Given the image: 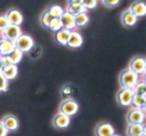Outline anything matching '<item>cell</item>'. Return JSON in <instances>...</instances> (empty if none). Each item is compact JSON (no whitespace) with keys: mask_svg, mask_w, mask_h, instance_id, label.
<instances>
[{"mask_svg":"<svg viewBox=\"0 0 146 136\" xmlns=\"http://www.w3.org/2000/svg\"><path fill=\"white\" fill-rule=\"evenodd\" d=\"M62 28V25H61V21H60L59 18H54L53 21L51 22V25H50L49 29L52 30L53 31L56 32V31H58L59 29Z\"/></svg>","mask_w":146,"mask_h":136,"instance_id":"29","label":"cell"},{"mask_svg":"<svg viewBox=\"0 0 146 136\" xmlns=\"http://www.w3.org/2000/svg\"><path fill=\"white\" fill-rule=\"evenodd\" d=\"M9 24L7 21L6 16L3 15V14H0V34H1L4 31V30L7 28Z\"/></svg>","mask_w":146,"mask_h":136,"instance_id":"31","label":"cell"},{"mask_svg":"<svg viewBox=\"0 0 146 136\" xmlns=\"http://www.w3.org/2000/svg\"><path fill=\"white\" fill-rule=\"evenodd\" d=\"M1 123L4 125L8 132H13L17 130L19 125V120L16 116L13 115H7L1 120Z\"/></svg>","mask_w":146,"mask_h":136,"instance_id":"13","label":"cell"},{"mask_svg":"<svg viewBox=\"0 0 146 136\" xmlns=\"http://www.w3.org/2000/svg\"><path fill=\"white\" fill-rule=\"evenodd\" d=\"M1 39H2V36H1V34H0V42H1Z\"/></svg>","mask_w":146,"mask_h":136,"instance_id":"39","label":"cell"},{"mask_svg":"<svg viewBox=\"0 0 146 136\" xmlns=\"http://www.w3.org/2000/svg\"><path fill=\"white\" fill-rule=\"evenodd\" d=\"M16 48L22 53L29 52L34 46V41L32 37L27 34H21L14 41Z\"/></svg>","mask_w":146,"mask_h":136,"instance_id":"3","label":"cell"},{"mask_svg":"<svg viewBox=\"0 0 146 136\" xmlns=\"http://www.w3.org/2000/svg\"><path fill=\"white\" fill-rule=\"evenodd\" d=\"M112 136H121V135H115V134H114L113 135H112Z\"/></svg>","mask_w":146,"mask_h":136,"instance_id":"40","label":"cell"},{"mask_svg":"<svg viewBox=\"0 0 146 136\" xmlns=\"http://www.w3.org/2000/svg\"><path fill=\"white\" fill-rule=\"evenodd\" d=\"M16 48L14 41L2 37L0 42V54L1 56H7L14 51Z\"/></svg>","mask_w":146,"mask_h":136,"instance_id":"16","label":"cell"},{"mask_svg":"<svg viewBox=\"0 0 146 136\" xmlns=\"http://www.w3.org/2000/svg\"><path fill=\"white\" fill-rule=\"evenodd\" d=\"M7 133H8V130L5 128L1 122H0V136H7Z\"/></svg>","mask_w":146,"mask_h":136,"instance_id":"33","label":"cell"},{"mask_svg":"<svg viewBox=\"0 0 146 136\" xmlns=\"http://www.w3.org/2000/svg\"><path fill=\"white\" fill-rule=\"evenodd\" d=\"M21 34H22V31H21L20 26L9 24L1 33V36L4 38L14 42Z\"/></svg>","mask_w":146,"mask_h":136,"instance_id":"7","label":"cell"},{"mask_svg":"<svg viewBox=\"0 0 146 136\" xmlns=\"http://www.w3.org/2000/svg\"><path fill=\"white\" fill-rule=\"evenodd\" d=\"M1 57V54H0V57Z\"/></svg>","mask_w":146,"mask_h":136,"instance_id":"41","label":"cell"},{"mask_svg":"<svg viewBox=\"0 0 146 136\" xmlns=\"http://www.w3.org/2000/svg\"><path fill=\"white\" fill-rule=\"evenodd\" d=\"M146 101V96L138 95V94H134L132 100V103L131 105L133 107H137V108H142L143 107Z\"/></svg>","mask_w":146,"mask_h":136,"instance_id":"25","label":"cell"},{"mask_svg":"<svg viewBox=\"0 0 146 136\" xmlns=\"http://www.w3.org/2000/svg\"><path fill=\"white\" fill-rule=\"evenodd\" d=\"M5 57L7 58V61H8L9 64H17V65L22 59L23 53L21 51H19L18 49L15 48L14 51H12L10 54L5 56Z\"/></svg>","mask_w":146,"mask_h":136,"instance_id":"21","label":"cell"},{"mask_svg":"<svg viewBox=\"0 0 146 136\" xmlns=\"http://www.w3.org/2000/svg\"><path fill=\"white\" fill-rule=\"evenodd\" d=\"M145 117L146 113L142 108L133 107L127 114L126 120L128 124H143Z\"/></svg>","mask_w":146,"mask_h":136,"instance_id":"4","label":"cell"},{"mask_svg":"<svg viewBox=\"0 0 146 136\" xmlns=\"http://www.w3.org/2000/svg\"><path fill=\"white\" fill-rule=\"evenodd\" d=\"M98 0H81V4L86 10L94 9L96 7Z\"/></svg>","mask_w":146,"mask_h":136,"instance_id":"27","label":"cell"},{"mask_svg":"<svg viewBox=\"0 0 146 136\" xmlns=\"http://www.w3.org/2000/svg\"><path fill=\"white\" fill-rule=\"evenodd\" d=\"M133 95L134 92L132 89L121 87L117 93V101L123 107H129L131 105Z\"/></svg>","mask_w":146,"mask_h":136,"instance_id":"6","label":"cell"},{"mask_svg":"<svg viewBox=\"0 0 146 136\" xmlns=\"http://www.w3.org/2000/svg\"><path fill=\"white\" fill-rule=\"evenodd\" d=\"M132 90L135 94L146 96V82L144 80H139Z\"/></svg>","mask_w":146,"mask_h":136,"instance_id":"23","label":"cell"},{"mask_svg":"<svg viewBox=\"0 0 146 136\" xmlns=\"http://www.w3.org/2000/svg\"><path fill=\"white\" fill-rule=\"evenodd\" d=\"M54 18H55V17H53V16L50 14L48 10L47 9L41 14V17H40V21H41V24H42L44 27L49 29L50 25H51V22H52L53 20L54 19Z\"/></svg>","mask_w":146,"mask_h":136,"instance_id":"22","label":"cell"},{"mask_svg":"<svg viewBox=\"0 0 146 136\" xmlns=\"http://www.w3.org/2000/svg\"><path fill=\"white\" fill-rule=\"evenodd\" d=\"M138 19L133 13L130 11L129 9L125 10L121 15V21L126 27H132L135 26L138 21Z\"/></svg>","mask_w":146,"mask_h":136,"instance_id":"15","label":"cell"},{"mask_svg":"<svg viewBox=\"0 0 146 136\" xmlns=\"http://www.w3.org/2000/svg\"><path fill=\"white\" fill-rule=\"evenodd\" d=\"M142 76H143V79H142V80H144V81H145V82H146V71L145 72V73H144V74H143Z\"/></svg>","mask_w":146,"mask_h":136,"instance_id":"36","label":"cell"},{"mask_svg":"<svg viewBox=\"0 0 146 136\" xmlns=\"http://www.w3.org/2000/svg\"><path fill=\"white\" fill-rule=\"evenodd\" d=\"M129 10L138 18L146 15V3L142 0H137L130 6Z\"/></svg>","mask_w":146,"mask_h":136,"instance_id":"12","label":"cell"},{"mask_svg":"<svg viewBox=\"0 0 146 136\" xmlns=\"http://www.w3.org/2000/svg\"><path fill=\"white\" fill-rule=\"evenodd\" d=\"M143 110L144 111H145V113H146V101H145V105H144L143 107Z\"/></svg>","mask_w":146,"mask_h":136,"instance_id":"38","label":"cell"},{"mask_svg":"<svg viewBox=\"0 0 146 136\" xmlns=\"http://www.w3.org/2000/svg\"><path fill=\"white\" fill-rule=\"evenodd\" d=\"M1 74L9 81L14 80L18 74V67L17 64H8L3 67Z\"/></svg>","mask_w":146,"mask_h":136,"instance_id":"17","label":"cell"},{"mask_svg":"<svg viewBox=\"0 0 146 136\" xmlns=\"http://www.w3.org/2000/svg\"><path fill=\"white\" fill-rule=\"evenodd\" d=\"M143 124H129L127 127L128 136H143Z\"/></svg>","mask_w":146,"mask_h":136,"instance_id":"20","label":"cell"},{"mask_svg":"<svg viewBox=\"0 0 146 136\" xmlns=\"http://www.w3.org/2000/svg\"><path fill=\"white\" fill-rule=\"evenodd\" d=\"M9 80H7L3 76L1 73H0V92H5L8 90Z\"/></svg>","mask_w":146,"mask_h":136,"instance_id":"28","label":"cell"},{"mask_svg":"<svg viewBox=\"0 0 146 136\" xmlns=\"http://www.w3.org/2000/svg\"><path fill=\"white\" fill-rule=\"evenodd\" d=\"M84 42L82 35L78 31L73 29L70 31L66 46L72 49H77L81 47Z\"/></svg>","mask_w":146,"mask_h":136,"instance_id":"9","label":"cell"},{"mask_svg":"<svg viewBox=\"0 0 146 136\" xmlns=\"http://www.w3.org/2000/svg\"><path fill=\"white\" fill-rule=\"evenodd\" d=\"M81 4V0H68V4Z\"/></svg>","mask_w":146,"mask_h":136,"instance_id":"34","label":"cell"},{"mask_svg":"<svg viewBox=\"0 0 146 136\" xmlns=\"http://www.w3.org/2000/svg\"><path fill=\"white\" fill-rule=\"evenodd\" d=\"M48 11L50 12V14L53 16L55 18H60L61 16L62 15L63 13L64 12L65 10L63 9V7H61V6L57 5V4H54V5L51 6L48 9Z\"/></svg>","mask_w":146,"mask_h":136,"instance_id":"26","label":"cell"},{"mask_svg":"<svg viewBox=\"0 0 146 136\" xmlns=\"http://www.w3.org/2000/svg\"><path fill=\"white\" fill-rule=\"evenodd\" d=\"M2 68H3V66H2V64H1V61H0V73H1V70H2Z\"/></svg>","mask_w":146,"mask_h":136,"instance_id":"37","label":"cell"},{"mask_svg":"<svg viewBox=\"0 0 146 136\" xmlns=\"http://www.w3.org/2000/svg\"><path fill=\"white\" fill-rule=\"evenodd\" d=\"M70 30L67 29L61 28L58 31L55 32V39L57 42L63 46H66L68 36L70 34Z\"/></svg>","mask_w":146,"mask_h":136,"instance_id":"19","label":"cell"},{"mask_svg":"<svg viewBox=\"0 0 146 136\" xmlns=\"http://www.w3.org/2000/svg\"><path fill=\"white\" fill-rule=\"evenodd\" d=\"M101 1L107 7H116L120 3V0H101Z\"/></svg>","mask_w":146,"mask_h":136,"instance_id":"32","label":"cell"},{"mask_svg":"<svg viewBox=\"0 0 146 136\" xmlns=\"http://www.w3.org/2000/svg\"><path fill=\"white\" fill-rule=\"evenodd\" d=\"M9 24L20 26L23 21V15L17 9H11L5 14Z\"/></svg>","mask_w":146,"mask_h":136,"instance_id":"10","label":"cell"},{"mask_svg":"<svg viewBox=\"0 0 146 136\" xmlns=\"http://www.w3.org/2000/svg\"><path fill=\"white\" fill-rule=\"evenodd\" d=\"M70 123H71V118L69 116L60 112L54 116L52 121L53 125L58 130H64L67 128L69 126Z\"/></svg>","mask_w":146,"mask_h":136,"instance_id":"8","label":"cell"},{"mask_svg":"<svg viewBox=\"0 0 146 136\" xmlns=\"http://www.w3.org/2000/svg\"><path fill=\"white\" fill-rule=\"evenodd\" d=\"M73 93V88L71 85L69 84H66L63 87L62 90H61V94L64 96V97H70V96Z\"/></svg>","mask_w":146,"mask_h":136,"instance_id":"30","label":"cell"},{"mask_svg":"<svg viewBox=\"0 0 146 136\" xmlns=\"http://www.w3.org/2000/svg\"><path fill=\"white\" fill-rule=\"evenodd\" d=\"M74 21H75V28H83L86 27L89 22V16L87 14L86 11L80 13L75 16Z\"/></svg>","mask_w":146,"mask_h":136,"instance_id":"18","label":"cell"},{"mask_svg":"<svg viewBox=\"0 0 146 136\" xmlns=\"http://www.w3.org/2000/svg\"><path fill=\"white\" fill-rule=\"evenodd\" d=\"M96 136H112L115 134L114 128L111 124L103 123L98 125L95 130Z\"/></svg>","mask_w":146,"mask_h":136,"instance_id":"14","label":"cell"},{"mask_svg":"<svg viewBox=\"0 0 146 136\" xmlns=\"http://www.w3.org/2000/svg\"><path fill=\"white\" fill-rule=\"evenodd\" d=\"M66 11L71 13L73 15L76 16L80 13L86 11V9L83 7L81 4H68L66 8Z\"/></svg>","mask_w":146,"mask_h":136,"instance_id":"24","label":"cell"},{"mask_svg":"<svg viewBox=\"0 0 146 136\" xmlns=\"http://www.w3.org/2000/svg\"><path fill=\"white\" fill-rule=\"evenodd\" d=\"M78 103L74 99L68 97L61 102L59 107V112L71 117L78 113Z\"/></svg>","mask_w":146,"mask_h":136,"instance_id":"2","label":"cell"},{"mask_svg":"<svg viewBox=\"0 0 146 136\" xmlns=\"http://www.w3.org/2000/svg\"><path fill=\"white\" fill-rule=\"evenodd\" d=\"M74 18H75V16L71 14V13H69L66 10L64 11V12L63 13V14L59 18L61 25H62V28L67 29L70 31L74 29H75Z\"/></svg>","mask_w":146,"mask_h":136,"instance_id":"11","label":"cell"},{"mask_svg":"<svg viewBox=\"0 0 146 136\" xmlns=\"http://www.w3.org/2000/svg\"><path fill=\"white\" fill-rule=\"evenodd\" d=\"M143 136H146V125H143Z\"/></svg>","mask_w":146,"mask_h":136,"instance_id":"35","label":"cell"},{"mask_svg":"<svg viewBox=\"0 0 146 136\" xmlns=\"http://www.w3.org/2000/svg\"><path fill=\"white\" fill-rule=\"evenodd\" d=\"M139 80L140 76L129 68L123 70L118 77V82L123 88L133 89Z\"/></svg>","mask_w":146,"mask_h":136,"instance_id":"1","label":"cell"},{"mask_svg":"<svg viewBox=\"0 0 146 136\" xmlns=\"http://www.w3.org/2000/svg\"><path fill=\"white\" fill-rule=\"evenodd\" d=\"M130 70L139 76H142L146 71V58L142 56L133 57L129 63Z\"/></svg>","mask_w":146,"mask_h":136,"instance_id":"5","label":"cell"}]
</instances>
